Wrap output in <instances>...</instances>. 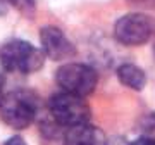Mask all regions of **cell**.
I'll list each match as a JSON object with an SVG mask.
<instances>
[{
  "label": "cell",
  "instance_id": "obj_4",
  "mask_svg": "<svg viewBox=\"0 0 155 145\" xmlns=\"http://www.w3.org/2000/svg\"><path fill=\"white\" fill-rule=\"evenodd\" d=\"M55 81L64 92L86 97L95 90L98 78L93 67L79 62H69L57 69Z\"/></svg>",
  "mask_w": 155,
  "mask_h": 145
},
{
  "label": "cell",
  "instance_id": "obj_12",
  "mask_svg": "<svg viewBox=\"0 0 155 145\" xmlns=\"http://www.w3.org/2000/svg\"><path fill=\"white\" fill-rule=\"evenodd\" d=\"M4 85H5V79H4L2 74H0V102H2L4 97H5V93H4Z\"/></svg>",
  "mask_w": 155,
  "mask_h": 145
},
{
  "label": "cell",
  "instance_id": "obj_9",
  "mask_svg": "<svg viewBox=\"0 0 155 145\" xmlns=\"http://www.w3.org/2000/svg\"><path fill=\"white\" fill-rule=\"evenodd\" d=\"M133 7H140V9H152L155 7V0H127Z\"/></svg>",
  "mask_w": 155,
  "mask_h": 145
},
{
  "label": "cell",
  "instance_id": "obj_5",
  "mask_svg": "<svg viewBox=\"0 0 155 145\" xmlns=\"http://www.w3.org/2000/svg\"><path fill=\"white\" fill-rule=\"evenodd\" d=\"M155 31V21L143 12H131L122 16L114 26L116 40L127 47L143 45L152 38Z\"/></svg>",
  "mask_w": 155,
  "mask_h": 145
},
{
  "label": "cell",
  "instance_id": "obj_2",
  "mask_svg": "<svg viewBox=\"0 0 155 145\" xmlns=\"http://www.w3.org/2000/svg\"><path fill=\"white\" fill-rule=\"evenodd\" d=\"M45 54L24 40H11L0 49V64L9 72L29 74L43 66Z\"/></svg>",
  "mask_w": 155,
  "mask_h": 145
},
{
  "label": "cell",
  "instance_id": "obj_1",
  "mask_svg": "<svg viewBox=\"0 0 155 145\" xmlns=\"http://www.w3.org/2000/svg\"><path fill=\"white\" fill-rule=\"evenodd\" d=\"M40 109L38 97L31 90H14L0 102L2 121L16 130H24L36 119Z\"/></svg>",
  "mask_w": 155,
  "mask_h": 145
},
{
  "label": "cell",
  "instance_id": "obj_6",
  "mask_svg": "<svg viewBox=\"0 0 155 145\" xmlns=\"http://www.w3.org/2000/svg\"><path fill=\"white\" fill-rule=\"evenodd\" d=\"M40 40H41L43 54L52 61H66L76 54L74 45L55 26H45L40 33Z\"/></svg>",
  "mask_w": 155,
  "mask_h": 145
},
{
  "label": "cell",
  "instance_id": "obj_10",
  "mask_svg": "<svg viewBox=\"0 0 155 145\" xmlns=\"http://www.w3.org/2000/svg\"><path fill=\"white\" fill-rule=\"evenodd\" d=\"M129 145H155V138H150V137H140L134 142H131Z\"/></svg>",
  "mask_w": 155,
  "mask_h": 145
},
{
  "label": "cell",
  "instance_id": "obj_8",
  "mask_svg": "<svg viewBox=\"0 0 155 145\" xmlns=\"http://www.w3.org/2000/svg\"><path fill=\"white\" fill-rule=\"evenodd\" d=\"M117 78L124 86L131 90H143L145 83H147V76L141 67L134 66V64H122L117 69Z\"/></svg>",
  "mask_w": 155,
  "mask_h": 145
},
{
  "label": "cell",
  "instance_id": "obj_11",
  "mask_svg": "<svg viewBox=\"0 0 155 145\" xmlns=\"http://www.w3.org/2000/svg\"><path fill=\"white\" fill-rule=\"evenodd\" d=\"M4 145H28V143H26L21 137H11V138L7 140Z\"/></svg>",
  "mask_w": 155,
  "mask_h": 145
},
{
  "label": "cell",
  "instance_id": "obj_7",
  "mask_svg": "<svg viewBox=\"0 0 155 145\" xmlns=\"http://www.w3.org/2000/svg\"><path fill=\"white\" fill-rule=\"evenodd\" d=\"M64 145H109V142L100 128L84 123L67 128Z\"/></svg>",
  "mask_w": 155,
  "mask_h": 145
},
{
  "label": "cell",
  "instance_id": "obj_3",
  "mask_svg": "<svg viewBox=\"0 0 155 145\" xmlns=\"http://www.w3.org/2000/svg\"><path fill=\"white\" fill-rule=\"evenodd\" d=\"M48 109L52 119L59 126H66V128L84 124L90 119V107L83 100V97L64 90L50 97Z\"/></svg>",
  "mask_w": 155,
  "mask_h": 145
}]
</instances>
